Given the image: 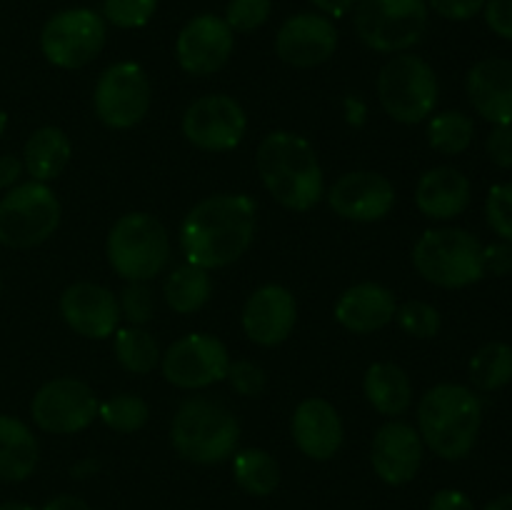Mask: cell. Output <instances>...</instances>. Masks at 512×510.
<instances>
[{"instance_id": "6da1fadb", "label": "cell", "mask_w": 512, "mask_h": 510, "mask_svg": "<svg viewBox=\"0 0 512 510\" xmlns=\"http://www.w3.org/2000/svg\"><path fill=\"white\" fill-rule=\"evenodd\" d=\"M258 228V205L250 195L220 193L200 200L180 225V248L198 268H225L248 253Z\"/></svg>"}, {"instance_id": "7a4b0ae2", "label": "cell", "mask_w": 512, "mask_h": 510, "mask_svg": "<svg viewBox=\"0 0 512 510\" xmlns=\"http://www.w3.org/2000/svg\"><path fill=\"white\" fill-rule=\"evenodd\" d=\"M255 168L268 193L283 208L305 213L315 208L325 195L323 168L313 145L288 130L265 135L258 145Z\"/></svg>"}, {"instance_id": "3957f363", "label": "cell", "mask_w": 512, "mask_h": 510, "mask_svg": "<svg viewBox=\"0 0 512 510\" xmlns=\"http://www.w3.org/2000/svg\"><path fill=\"white\" fill-rule=\"evenodd\" d=\"M483 425V400L458 383H440L420 398L418 433L443 460L470 455Z\"/></svg>"}, {"instance_id": "277c9868", "label": "cell", "mask_w": 512, "mask_h": 510, "mask_svg": "<svg viewBox=\"0 0 512 510\" xmlns=\"http://www.w3.org/2000/svg\"><path fill=\"white\" fill-rule=\"evenodd\" d=\"M170 440L180 458L195 465H215L235 455L240 425L218 400L190 398L175 413Z\"/></svg>"}, {"instance_id": "5b68a950", "label": "cell", "mask_w": 512, "mask_h": 510, "mask_svg": "<svg viewBox=\"0 0 512 510\" xmlns=\"http://www.w3.org/2000/svg\"><path fill=\"white\" fill-rule=\"evenodd\" d=\"M413 265L438 288H468L485 275L483 243L460 228L425 230L413 248Z\"/></svg>"}, {"instance_id": "8992f818", "label": "cell", "mask_w": 512, "mask_h": 510, "mask_svg": "<svg viewBox=\"0 0 512 510\" xmlns=\"http://www.w3.org/2000/svg\"><path fill=\"white\" fill-rule=\"evenodd\" d=\"M108 263L130 283H148L170 260V235L150 213H128L115 220L105 243Z\"/></svg>"}, {"instance_id": "52a82bcc", "label": "cell", "mask_w": 512, "mask_h": 510, "mask_svg": "<svg viewBox=\"0 0 512 510\" xmlns=\"http://www.w3.org/2000/svg\"><path fill=\"white\" fill-rule=\"evenodd\" d=\"M438 78L420 55H393L380 68L378 98L385 113L405 125L423 123L438 105Z\"/></svg>"}, {"instance_id": "ba28073f", "label": "cell", "mask_w": 512, "mask_h": 510, "mask_svg": "<svg viewBox=\"0 0 512 510\" xmlns=\"http://www.w3.org/2000/svg\"><path fill=\"white\" fill-rule=\"evenodd\" d=\"M428 30L425 0H358L355 33L378 53H405Z\"/></svg>"}, {"instance_id": "9c48e42d", "label": "cell", "mask_w": 512, "mask_h": 510, "mask_svg": "<svg viewBox=\"0 0 512 510\" xmlns=\"http://www.w3.org/2000/svg\"><path fill=\"white\" fill-rule=\"evenodd\" d=\"M60 225V203L45 183L30 180L0 200V245L28 250L45 243Z\"/></svg>"}, {"instance_id": "30bf717a", "label": "cell", "mask_w": 512, "mask_h": 510, "mask_svg": "<svg viewBox=\"0 0 512 510\" xmlns=\"http://www.w3.org/2000/svg\"><path fill=\"white\" fill-rule=\"evenodd\" d=\"M105 38L108 28L103 15L90 8H68L45 20L40 30V50L55 68L75 70L98 58Z\"/></svg>"}, {"instance_id": "8fae6325", "label": "cell", "mask_w": 512, "mask_h": 510, "mask_svg": "<svg viewBox=\"0 0 512 510\" xmlns=\"http://www.w3.org/2000/svg\"><path fill=\"white\" fill-rule=\"evenodd\" d=\"M150 98L153 90H150L148 73L138 63L123 60L105 68L95 83V115L108 128L128 130L148 115Z\"/></svg>"}, {"instance_id": "7c38bea8", "label": "cell", "mask_w": 512, "mask_h": 510, "mask_svg": "<svg viewBox=\"0 0 512 510\" xmlns=\"http://www.w3.org/2000/svg\"><path fill=\"white\" fill-rule=\"evenodd\" d=\"M230 368L228 348L215 335L188 333L175 340L160 358V370L170 385L200 390L225 380Z\"/></svg>"}, {"instance_id": "4fadbf2b", "label": "cell", "mask_w": 512, "mask_h": 510, "mask_svg": "<svg viewBox=\"0 0 512 510\" xmlns=\"http://www.w3.org/2000/svg\"><path fill=\"white\" fill-rule=\"evenodd\" d=\"M248 130L243 105L223 93L193 100L183 113V135L205 153H228L238 148Z\"/></svg>"}, {"instance_id": "5bb4252c", "label": "cell", "mask_w": 512, "mask_h": 510, "mask_svg": "<svg viewBox=\"0 0 512 510\" xmlns=\"http://www.w3.org/2000/svg\"><path fill=\"white\" fill-rule=\"evenodd\" d=\"M100 400L83 380L55 378L35 393L30 415L45 433L73 435L88 428L98 418Z\"/></svg>"}, {"instance_id": "9a60e30c", "label": "cell", "mask_w": 512, "mask_h": 510, "mask_svg": "<svg viewBox=\"0 0 512 510\" xmlns=\"http://www.w3.org/2000/svg\"><path fill=\"white\" fill-rule=\"evenodd\" d=\"M235 33L223 18L203 13L190 18L175 40V58L190 75H213L230 60Z\"/></svg>"}, {"instance_id": "2e32d148", "label": "cell", "mask_w": 512, "mask_h": 510, "mask_svg": "<svg viewBox=\"0 0 512 510\" xmlns=\"http://www.w3.org/2000/svg\"><path fill=\"white\" fill-rule=\"evenodd\" d=\"M338 48V28L323 13H298L280 25L275 53L293 68H315L330 60Z\"/></svg>"}, {"instance_id": "e0dca14e", "label": "cell", "mask_w": 512, "mask_h": 510, "mask_svg": "<svg viewBox=\"0 0 512 510\" xmlns=\"http://www.w3.org/2000/svg\"><path fill=\"white\" fill-rule=\"evenodd\" d=\"M328 203L340 218L353 223H375L393 210L395 188L385 175L355 170L335 180L328 190Z\"/></svg>"}, {"instance_id": "ac0fdd59", "label": "cell", "mask_w": 512, "mask_h": 510, "mask_svg": "<svg viewBox=\"0 0 512 510\" xmlns=\"http://www.w3.org/2000/svg\"><path fill=\"white\" fill-rule=\"evenodd\" d=\"M425 443L418 428L400 420L380 425L370 445V463L378 478L388 485H405L423 465Z\"/></svg>"}, {"instance_id": "d6986e66", "label": "cell", "mask_w": 512, "mask_h": 510, "mask_svg": "<svg viewBox=\"0 0 512 510\" xmlns=\"http://www.w3.org/2000/svg\"><path fill=\"white\" fill-rule=\"evenodd\" d=\"M60 315L75 333L103 340L118 330L120 305L108 288L98 283L68 285L60 295Z\"/></svg>"}, {"instance_id": "ffe728a7", "label": "cell", "mask_w": 512, "mask_h": 510, "mask_svg": "<svg viewBox=\"0 0 512 510\" xmlns=\"http://www.w3.org/2000/svg\"><path fill=\"white\" fill-rule=\"evenodd\" d=\"M298 320L293 293L283 285H263L243 305V330L253 343L273 348L288 340Z\"/></svg>"}, {"instance_id": "44dd1931", "label": "cell", "mask_w": 512, "mask_h": 510, "mask_svg": "<svg viewBox=\"0 0 512 510\" xmlns=\"http://www.w3.org/2000/svg\"><path fill=\"white\" fill-rule=\"evenodd\" d=\"M290 430L300 453L310 460H330L343 448V420L335 405L325 398L303 400L295 408Z\"/></svg>"}, {"instance_id": "7402d4cb", "label": "cell", "mask_w": 512, "mask_h": 510, "mask_svg": "<svg viewBox=\"0 0 512 510\" xmlns=\"http://www.w3.org/2000/svg\"><path fill=\"white\" fill-rule=\"evenodd\" d=\"M465 90L480 118L493 125H512V60L485 58L475 63Z\"/></svg>"}, {"instance_id": "603a6c76", "label": "cell", "mask_w": 512, "mask_h": 510, "mask_svg": "<svg viewBox=\"0 0 512 510\" xmlns=\"http://www.w3.org/2000/svg\"><path fill=\"white\" fill-rule=\"evenodd\" d=\"M395 295L380 283L350 285L335 303V320L355 335H368L395 320Z\"/></svg>"}, {"instance_id": "cb8c5ba5", "label": "cell", "mask_w": 512, "mask_h": 510, "mask_svg": "<svg viewBox=\"0 0 512 510\" xmlns=\"http://www.w3.org/2000/svg\"><path fill=\"white\" fill-rule=\"evenodd\" d=\"M470 203V180L458 168L440 165L420 175L415 188V205L430 220H453L465 213Z\"/></svg>"}, {"instance_id": "d4e9b609", "label": "cell", "mask_w": 512, "mask_h": 510, "mask_svg": "<svg viewBox=\"0 0 512 510\" xmlns=\"http://www.w3.org/2000/svg\"><path fill=\"white\" fill-rule=\"evenodd\" d=\"M70 155H73V145L68 135L55 125H45L25 140L23 168L33 180L48 183L68 168Z\"/></svg>"}, {"instance_id": "484cf974", "label": "cell", "mask_w": 512, "mask_h": 510, "mask_svg": "<svg viewBox=\"0 0 512 510\" xmlns=\"http://www.w3.org/2000/svg\"><path fill=\"white\" fill-rule=\"evenodd\" d=\"M38 465V440L23 420L0 415V480L20 483Z\"/></svg>"}, {"instance_id": "4316f807", "label": "cell", "mask_w": 512, "mask_h": 510, "mask_svg": "<svg viewBox=\"0 0 512 510\" xmlns=\"http://www.w3.org/2000/svg\"><path fill=\"white\" fill-rule=\"evenodd\" d=\"M363 390L368 403L380 415H403L413 403V385L408 373L395 363H373L365 373Z\"/></svg>"}, {"instance_id": "83f0119b", "label": "cell", "mask_w": 512, "mask_h": 510, "mask_svg": "<svg viewBox=\"0 0 512 510\" xmlns=\"http://www.w3.org/2000/svg\"><path fill=\"white\" fill-rule=\"evenodd\" d=\"M165 300L170 310L180 315H190L203 308L213 293V280L205 268H198L193 263L178 265L165 280Z\"/></svg>"}, {"instance_id": "f1b7e54d", "label": "cell", "mask_w": 512, "mask_h": 510, "mask_svg": "<svg viewBox=\"0 0 512 510\" xmlns=\"http://www.w3.org/2000/svg\"><path fill=\"white\" fill-rule=\"evenodd\" d=\"M233 478L248 495L268 498L280 485V465L268 450L245 448L240 453H235Z\"/></svg>"}, {"instance_id": "f546056e", "label": "cell", "mask_w": 512, "mask_h": 510, "mask_svg": "<svg viewBox=\"0 0 512 510\" xmlns=\"http://www.w3.org/2000/svg\"><path fill=\"white\" fill-rule=\"evenodd\" d=\"M113 335V353L128 373L148 375L150 370H155V365H160L163 355H160L158 340L153 338L150 330L140 328V325H128V328H118Z\"/></svg>"}, {"instance_id": "4dcf8cb0", "label": "cell", "mask_w": 512, "mask_h": 510, "mask_svg": "<svg viewBox=\"0 0 512 510\" xmlns=\"http://www.w3.org/2000/svg\"><path fill=\"white\" fill-rule=\"evenodd\" d=\"M470 383L483 393L505 388L512 380V345L508 343H485L483 348L475 350L468 365Z\"/></svg>"}, {"instance_id": "1f68e13d", "label": "cell", "mask_w": 512, "mask_h": 510, "mask_svg": "<svg viewBox=\"0 0 512 510\" xmlns=\"http://www.w3.org/2000/svg\"><path fill=\"white\" fill-rule=\"evenodd\" d=\"M475 138V123L460 110H443L428 123L430 148L443 155H460L470 148Z\"/></svg>"}, {"instance_id": "d6a6232c", "label": "cell", "mask_w": 512, "mask_h": 510, "mask_svg": "<svg viewBox=\"0 0 512 510\" xmlns=\"http://www.w3.org/2000/svg\"><path fill=\"white\" fill-rule=\"evenodd\" d=\"M98 418L115 433H135L150 418V408L140 395L118 393L98 405Z\"/></svg>"}, {"instance_id": "836d02e7", "label": "cell", "mask_w": 512, "mask_h": 510, "mask_svg": "<svg viewBox=\"0 0 512 510\" xmlns=\"http://www.w3.org/2000/svg\"><path fill=\"white\" fill-rule=\"evenodd\" d=\"M395 320H398V325L405 333L423 340L435 338L440 333V325H443L438 308L425 303V300H408V303L398 305Z\"/></svg>"}, {"instance_id": "e575fe53", "label": "cell", "mask_w": 512, "mask_h": 510, "mask_svg": "<svg viewBox=\"0 0 512 510\" xmlns=\"http://www.w3.org/2000/svg\"><path fill=\"white\" fill-rule=\"evenodd\" d=\"M158 10V0H103V20L123 30L143 28Z\"/></svg>"}, {"instance_id": "d590c367", "label": "cell", "mask_w": 512, "mask_h": 510, "mask_svg": "<svg viewBox=\"0 0 512 510\" xmlns=\"http://www.w3.org/2000/svg\"><path fill=\"white\" fill-rule=\"evenodd\" d=\"M273 0H230L225 8V23L233 33H253L268 23Z\"/></svg>"}, {"instance_id": "8d00e7d4", "label": "cell", "mask_w": 512, "mask_h": 510, "mask_svg": "<svg viewBox=\"0 0 512 510\" xmlns=\"http://www.w3.org/2000/svg\"><path fill=\"white\" fill-rule=\"evenodd\" d=\"M485 218L495 235L512 245V183H498L490 188L485 200Z\"/></svg>"}, {"instance_id": "74e56055", "label": "cell", "mask_w": 512, "mask_h": 510, "mask_svg": "<svg viewBox=\"0 0 512 510\" xmlns=\"http://www.w3.org/2000/svg\"><path fill=\"white\" fill-rule=\"evenodd\" d=\"M118 305L120 315H123L130 325H140V328H143L145 323H150V318H153L155 313L153 290L145 283L125 285L123 293H120L118 298Z\"/></svg>"}, {"instance_id": "f35d334b", "label": "cell", "mask_w": 512, "mask_h": 510, "mask_svg": "<svg viewBox=\"0 0 512 510\" xmlns=\"http://www.w3.org/2000/svg\"><path fill=\"white\" fill-rule=\"evenodd\" d=\"M225 380H228L235 393L245 395V398H258V395H263L265 385H268L265 370L260 365L250 363V360H235V363H230Z\"/></svg>"}, {"instance_id": "ab89813d", "label": "cell", "mask_w": 512, "mask_h": 510, "mask_svg": "<svg viewBox=\"0 0 512 510\" xmlns=\"http://www.w3.org/2000/svg\"><path fill=\"white\" fill-rule=\"evenodd\" d=\"M485 153L498 168H512V125H493L485 138Z\"/></svg>"}, {"instance_id": "60d3db41", "label": "cell", "mask_w": 512, "mask_h": 510, "mask_svg": "<svg viewBox=\"0 0 512 510\" xmlns=\"http://www.w3.org/2000/svg\"><path fill=\"white\" fill-rule=\"evenodd\" d=\"M428 10H435L445 20H470L483 13L485 0H425Z\"/></svg>"}, {"instance_id": "b9f144b4", "label": "cell", "mask_w": 512, "mask_h": 510, "mask_svg": "<svg viewBox=\"0 0 512 510\" xmlns=\"http://www.w3.org/2000/svg\"><path fill=\"white\" fill-rule=\"evenodd\" d=\"M485 23L500 38L512 40V0H485Z\"/></svg>"}, {"instance_id": "7bdbcfd3", "label": "cell", "mask_w": 512, "mask_h": 510, "mask_svg": "<svg viewBox=\"0 0 512 510\" xmlns=\"http://www.w3.org/2000/svg\"><path fill=\"white\" fill-rule=\"evenodd\" d=\"M483 265L485 273L490 275H510L512 273V245L510 243H493L483 248Z\"/></svg>"}, {"instance_id": "ee69618b", "label": "cell", "mask_w": 512, "mask_h": 510, "mask_svg": "<svg viewBox=\"0 0 512 510\" xmlns=\"http://www.w3.org/2000/svg\"><path fill=\"white\" fill-rule=\"evenodd\" d=\"M428 510H475V505L473 500H470L465 493H460V490L445 488L433 495Z\"/></svg>"}, {"instance_id": "f6af8a7d", "label": "cell", "mask_w": 512, "mask_h": 510, "mask_svg": "<svg viewBox=\"0 0 512 510\" xmlns=\"http://www.w3.org/2000/svg\"><path fill=\"white\" fill-rule=\"evenodd\" d=\"M23 160L15 155H0V188H15V183L23 175Z\"/></svg>"}, {"instance_id": "bcb514c9", "label": "cell", "mask_w": 512, "mask_h": 510, "mask_svg": "<svg viewBox=\"0 0 512 510\" xmlns=\"http://www.w3.org/2000/svg\"><path fill=\"white\" fill-rule=\"evenodd\" d=\"M310 3H313L320 13L328 15V18H343V15H348L350 10H353L355 0H310Z\"/></svg>"}, {"instance_id": "7dc6e473", "label": "cell", "mask_w": 512, "mask_h": 510, "mask_svg": "<svg viewBox=\"0 0 512 510\" xmlns=\"http://www.w3.org/2000/svg\"><path fill=\"white\" fill-rule=\"evenodd\" d=\"M43 510H93L83 498L78 495H55L48 503L43 505Z\"/></svg>"}, {"instance_id": "c3c4849f", "label": "cell", "mask_w": 512, "mask_h": 510, "mask_svg": "<svg viewBox=\"0 0 512 510\" xmlns=\"http://www.w3.org/2000/svg\"><path fill=\"white\" fill-rule=\"evenodd\" d=\"M95 470H98V463H95V460H83V463L73 465L70 473H73V478H88V475H93Z\"/></svg>"}, {"instance_id": "681fc988", "label": "cell", "mask_w": 512, "mask_h": 510, "mask_svg": "<svg viewBox=\"0 0 512 510\" xmlns=\"http://www.w3.org/2000/svg\"><path fill=\"white\" fill-rule=\"evenodd\" d=\"M485 510H512V493L498 495L495 500H490V503L485 505Z\"/></svg>"}, {"instance_id": "f907efd6", "label": "cell", "mask_w": 512, "mask_h": 510, "mask_svg": "<svg viewBox=\"0 0 512 510\" xmlns=\"http://www.w3.org/2000/svg\"><path fill=\"white\" fill-rule=\"evenodd\" d=\"M0 510H35V508H30V505L25 503H3L0 505Z\"/></svg>"}, {"instance_id": "816d5d0a", "label": "cell", "mask_w": 512, "mask_h": 510, "mask_svg": "<svg viewBox=\"0 0 512 510\" xmlns=\"http://www.w3.org/2000/svg\"><path fill=\"white\" fill-rule=\"evenodd\" d=\"M5 128H8V113H5V110L0 108V135L5 133Z\"/></svg>"}, {"instance_id": "f5cc1de1", "label": "cell", "mask_w": 512, "mask_h": 510, "mask_svg": "<svg viewBox=\"0 0 512 510\" xmlns=\"http://www.w3.org/2000/svg\"><path fill=\"white\" fill-rule=\"evenodd\" d=\"M0 290H3V278H0Z\"/></svg>"}]
</instances>
